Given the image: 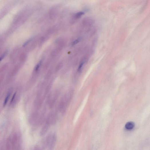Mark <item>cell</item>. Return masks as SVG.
<instances>
[{
  "mask_svg": "<svg viewBox=\"0 0 150 150\" xmlns=\"http://www.w3.org/2000/svg\"><path fill=\"white\" fill-rule=\"evenodd\" d=\"M40 65L39 64L38 65L36 68V70H38L40 67Z\"/></svg>",
  "mask_w": 150,
  "mask_h": 150,
  "instance_id": "11",
  "label": "cell"
},
{
  "mask_svg": "<svg viewBox=\"0 0 150 150\" xmlns=\"http://www.w3.org/2000/svg\"><path fill=\"white\" fill-rule=\"evenodd\" d=\"M57 119V115L55 112H52L49 114L44 125L49 128L51 125L54 124Z\"/></svg>",
  "mask_w": 150,
  "mask_h": 150,
  "instance_id": "4",
  "label": "cell"
},
{
  "mask_svg": "<svg viewBox=\"0 0 150 150\" xmlns=\"http://www.w3.org/2000/svg\"><path fill=\"white\" fill-rule=\"evenodd\" d=\"M21 137L20 134L15 133L9 136L7 141L6 147L8 149H18L21 147Z\"/></svg>",
  "mask_w": 150,
  "mask_h": 150,
  "instance_id": "1",
  "label": "cell"
},
{
  "mask_svg": "<svg viewBox=\"0 0 150 150\" xmlns=\"http://www.w3.org/2000/svg\"><path fill=\"white\" fill-rule=\"evenodd\" d=\"M85 62V60H84L81 62V63L80 64V65L78 69V71L79 72H81L82 70V66H83V65L84 64V63Z\"/></svg>",
  "mask_w": 150,
  "mask_h": 150,
  "instance_id": "9",
  "label": "cell"
},
{
  "mask_svg": "<svg viewBox=\"0 0 150 150\" xmlns=\"http://www.w3.org/2000/svg\"><path fill=\"white\" fill-rule=\"evenodd\" d=\"M135 126L134 123L132 121H129L125 125V128L127 130L130 131L132 130Z\"/></svg>",
  "mask_w": 150,
  "mask_h": 150,
  "instance_id": "6",
  "label": "cell"
},
{
  "mask_svg": "<svg viewBox=\"0 0 150 150\" xmlns=\"http://www.w3.org/2000/svg\"><path fill=\"white\" fill-rule=\"evenodd\" d=\"M81 38H79L74 41L72 43V46H73L78 44L81 40Z\"/></svg>",
  "mask_w": 150,
  "mask_h": 150,
  "instance_id": "8",
  "label": "cell"
},
{
  "mask_svg": "<svg viewBox=\"0 0 150 150\" xmlns=\"http://www.w3.org/2000/svg\"><path fill=\"white\" fill-rule=\"evenodd\" d=\"M84 13L83 12H78V13L76 14L75 15V17L76 18H80L82 15H84Z\"/></svg>",
  "mask_w": 150,
  "mask_h": 150,
  "instance_id": "10",
  "label": "cell"
},
{
  "mask_svg": "<svg viewBox=\"0 0 150 150\" xmlns=\"http://www.w3.org/2000/svg\"><path fill=\"white\" fill-rule=\"evenodd\" d=\"M72 95V91H70L64 95L62 98L58 108L61 113H63L65 112L71 101Z\"/></svg>",
  "mask_w": 150,
  "mask_h": 150,
  "instance_id": "2",
  "label": "cell"
},
{
  "mask_svg": "<svg viewBox=\"0 0 150 150\" xmlns=\"http://www.w3.org/2000/svg\"><path fill=\"white\" fill-rule=\"evenodd\" d=\"M58 95L57 94H51L49 95L47 99V102L50 107L53 106L58 98Z\"/></svg>",
  "mask_w": 150,
  "mask_h": 150,
  "instance_id": "5",
  "label": "cell"
},
{
  "mask_svg": "<svg viewBox=\"0 0 150 150\" xmlns=\"http://www.w3.org/2000/svg\"><path fill=\"white\" fill-rule=\"evenodd\" d=\"M11 95V93H9V94H8L7 95V96L6 97L5 99V100L4 104H3V106H5L7 104V103L9 98V97Z\"/></svg>",
  "mask_w": 150,
  "mask_h": 150,
  "instance_id": "7",
  "label": "cell"
},
{
  "mask_svg": "<svg viewBox=\"0 0 150 150\" xmlns=\"http://www.w3.org/2000/svg\"><path fill=\"white\" fill-rule=\"evenodd\" d=\"M57 139L56 134L54 133H50L44 140L46 148L52 149L55 146Z\"/></svg>",
  "mask_w": 150,
  "mask_h": 150,
  "instance_id": "3",
  "label": "cell"
}]
</instances>
